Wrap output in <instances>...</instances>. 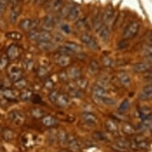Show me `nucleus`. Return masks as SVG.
<instances>
[{"instance_id": "obj_22", "label": "nucleus", "mask_w": 152, "mask_h": 152, "mask_svg": "<svg viewBox=\"0 0 152 152\" xmlns=\"http://www.w3.org/2000/svg\"><path fill=\"white\" fill-rule=\"evenodd\" d=\"M114 15V10L112 7H107L103 13V21H104V23L106 24L107 23H108L109 21H111V19L113 17Z\"/></svg>"}, {"instance_id": "obj_54", "label": "nucleus", "mask_w": 152, "mask_h": 152, "mask_svg": "<svg viewBox=\"0 0 152 152\" xmlns=\"http://www.w3.org/2000/svg\"><path fill=\"white\" fill-rule=\"evenodd\" d=\"M59 152H69V151H65V150H62V151H60Z\"/></svg>"}, {"instance_id": "obj_41", "label": "nucleus", "mask_w": 152, "mask_h": 152, "mask_svg": "<svg viewBox=\"0 0 152 152\" xmlns=\"http://www.w3.org/2000/svg\"><path fill=\"white\" fill-rule=\"evenodd\" d=\"M8 58L7 57H2L0 58V71L4 70L7 66Z\"/></svg>"}, {"instance_id": "obj_17", "label": "nucleus", "mask_w": 152, "mask_h": 152, "mask_svg": "<svg viewBox=\"0 0 152 152\" xmlns=\"http://www.w3.org/2000/svg\"><path fill=\"white\" fill-rule=\"evenodd\" d=\"M92 94L96 97H102V96H107V90L105 89L104 87H103L100 85H95L94 87L92 88Z\"/></svg>"}, {"instance_id": "obj_2", "label": "nucleus", "mask_w": 152, "mask_h": 152, "mask_svg": "<svg viewBox=\"0 0 152 152\" xmlns=\"http://www.w3.org/2000/svg\"><path fill=\"white\" fill-rule=\"evenodd\" d=\"M38 25H39V21L37 19L26 18V19H23L20 21V23L18 24V27L23 31L30 33L33 30H37Z\"/></svg>"}, {"instance_id": "obj_4", "label": "nucleus", "mask_w": 152, "mask_h": 152, "mask_svg": "<svg viewBox=\"0 0 152 152\" xmlns=\"http://www.w3.org/2000/svg\"><path fill=\"white\" fill-rule=\"evenodd\" d=\"M80 41L82 42L84 44L87 45L88 47L91 48L92 50H96L98 49V42L96 40L94 37H92V35L85 33L80 36Z\"/></svg>"}, {"instance_id": "obj_9", "label": "nucleus", "mask_w": 152, "mask_h": 152, "mask_svg": "<svg viewBox=\"0 0 152 152\" xmlns=\"http://www.w3.org/2000/svg\"><path fill=\"white\" fill-rule=\"evenodd\" d=\"M99 37L104 42H107V41L109 40L110 37V29L106 24L100 27V29L97 31Z\"/></svg>"}, {"instance_id": "obj_20", "label": "nucleus", "mask_w": 152, "mask_h": 152, "mask_svg": "<svg viewBox=\"0 0 152 152\" xmlns=\"http://www.w3.org/2000/svg\"><path fill=\"white\" fill-rule=\"evenodd\" d=\"M105 127L107 130V132H109L112 134H115L118 132V125L115 122V120H107L105 122Z\"/></svg>"}, {"instance_id": "obj_11", "label": "nucleus", "mask_w": 152, "mask_h": 152, "mask_svg": "<svg viewBox=\"0 0 152 152\" xmlns=\"http://www.w3.org/2000/svg\"><path fill=\"white\" fill-rule=\"evenodd\" d=\"M79 15H80V9L77 6H72L70 7L69 12H68V15L66 16V18L68 20L70 21V22H73V21H76L79 17Z\"/></svg>"}, {"instance_id": "obj_38", "label": "nucleus", "mask_w": 152, "mask_h": 152, "mask_svg": "<svg viewBox=\"0 0 152 152\" xmlns=\"http://www.w3.org/2000/svg\"><path fill=\"white\" fill-rule=\"evenodd\" d=\"M98 69H99V64H98L97 61L95 60L92 61L90 63L89 67H88V71L92 74H94L97 72Z\"/></svg>"}, {"instance_id": "obj_8", "label": "nucleus", "mask_w": 152, "mask_h": 152, "mask_svg": "<svg viewBox=\"0 0 152 152\" xmlns=\"http://www.w3.org/2000/svg\"><path fill=\"white\" fill-rule=\"evenodd\" d=\"M20 50L16 45H11L7 50V57L10 60H15L19 56Z\"/></svg>"}, {"instance_id": "obj_30", "label": "nucleus", "mask_w": 152, "mask_h": 152, "mask_svg": "<svg viewBox=\"0 0 152 152\" xmlns=\"http://www.w3.org/2000/svg\"><path fill=\"white\" fill-rule=\"evenodd\" d=\"M65 45L66 47L69 48L73 53H74L80 52L81 50H82V47H81L80 45H78L77 43L72 42H68L65 43Z\"/></svg>"}, {"instance_id": "obj_36", "label": "nucleus", "mask_w": 152, "mask_h": 152, "mask_svg": "<svg viewBox=\"0 0 152 152\" xmlns=\"http://www.w3.org/2000/svg\"><path fill=\"white\" fill-rule=\"evenodd\" d=\"M38 46L43 51H48V50H50L51 49H53V44L50 43V41H49V42H38Z\"/></svg>"}, {"instance_id": "obj_27", "label": "nucleus", "mask_w": 152, "mask_h": 152, "mask_svg": "<svg viewBox=\"0 0 152 152\" xmlns=\"http://www.w3.org/2000/svg\"><path fill=\"white\" fill-rule=\"evenodd\" d=\"M104 24V21H103V14L101 12H99L97 14V15L96 16V18H95L94 24H93L94 25L95 30L98 31Z\"/></svg>"}, {"instance_id": "obj_35", "label": "nucleus", "mask_w": 152, "mask_h": 152, "mask_svg": "<svg viewBox=\"0 0 152 152\" xmlns=\"http://www.w3.org/2000/svg\"><path fill=\"white\" fill-rule=\"evenodd\" d=\"M68 138L69 136L64 131H61L58 134V140L60 143L61 144H66L68 142Z\"/></svg>"}, {"instance_id": "obj_25", "label": "nucleus", "mask_w": 152, "mask_h": 152, "mask_svg": "<svg viewBox=\"0 0 152 152\" xmlns=\"http://www.w3.org/2000/svg\"><path fill=\"white\" fill-rule=\"evenodd\" d=\"M68 77L71 79L77 80L80 77H81V72L80 70L77 67L70 68V69L68 72Z\"/></svg>"}, {"instance_id": "obj_19", "label": "nucleus", "mask_w": 152, "mask_h": 152, "mask_svg": "<svg viewBox=\"0 0 152 152\" xmlns=\"http://www.w3.org/2000/svg\"><path fill=\"white\" fill-rule=\"evenodd\" d=\"M140 117L142 121L148 120L152 115V110L150 107H142L140 108Z\"/></svg>"}, {"instance_id": "obj_39", "label": "nucleus", "mask_w": 152, "mask_h": 152, "mask_svg": "<svg viewBox=\"0 0 152 152\" xmlns=\"http://www.w3.org/2000/svg\"><path fill=\"white\" fill-rule=\"evenodd\" d=\"M31 114H32V116H34V118H41L44 117L45 116V112L42 111L40 108H34L31 111Z\"/></svg>"}, {"instance_id": "obj_50", "label": "nucleus", "mask_w": 152, "mask_h": 152, "mask_svg": "<svg viewBox=\"0 0 152 152\" xmlns=\"http://www.w3.org/2000/svg\"><path fill=\"white\" fill-rule=\"evenodd\" d=\"M61 30H62L63 32L65 33V34H70L71 33V28L68 24H64V25L61 26Z\"/></svg>"}, {"instance_id": "obj_29", "label": "nucleus", "mask_w": 152, "mask_h": 152, "mask_svg": "<svg viewBox=\"0 0 152 152\" xmlns=\"http://www.w3.org/2000/svg\"><path fill=\"white\" fill-rule=\"evenodd\" d=\"M122 130L126 135H134L135 132V130L134 128V127L131 124L127 122H125L123 124Z\"/></svg>"}, {"instance_id": "obj_6", "label": "nucleus", "mask_w": 152, "mask_h": 152, "mask_svg": "<svg viewBox=\"0 0 152 152\" xmlns=\"http://www.w3.org/2000/svg\"><path fill=\"white\" fill-rule=\"evenodd\" d=\"M9 77L10 80L15 82L21 78H23V71L17 66H12L9 70Z\"/></svg>"}, {"instance_id": "obj_23", "label": "nucleus", "mask_w": 152, "mask_h": 152, "mask_svg": "<svg viewBox=\"0 0 152 152\" xmlns=\"http://www.w3.org/2000/svg\"><path fill=\"white\" fill-rule=\"evenodd\" d=\"M42 123L45 127H53L57 124V120L54 117H53L51 115H45L42 118Z\"/></svg>"}, {"instance_id": "obj_44", "label": "nucleus", "mask_w": 152, "mask_h": 152, "mask_svg": "<svg viewBox=\"0 0 152 152\" xmlns=\"http://www.w3.org/2000/svg\"><path fill=\"white\" fill-rule=\"evenodd\" d=\"M143 54L147 58L152 57V44L148 45L147 47L145 48L144 50H143Z\"/></svg>"}, {"instance_id": "obj_40", "label": "nucleus", "mask_w": 152, "mask_h": 152, "mask_svg": "<svg viewBox=\"0 0 152 152\" xmlns=\"http://www.w3.org/2000/svg\"><path fill=\"white\" fill-rule=\"evenodd\" d=\"M32 92H30V91H24L23 92H22L20 95V98L22 99L23 100H29L30 99L32 98Z\"/></svg>"}, {"instance_id": "obj_7", "label": "nucleus", "mask_w": 152, "mask_h": 152, "mask_svg": "<svg viewBox=\"0 0 152 152\" xmlns=\"http://www.w3.org/2000/svg\"><path fill=\"white\" fill-rule=\"evenodd\" d=\"M139 98L141 100H148L152 98V85H148L142 88L139 94Z\"/></svg>"}, {"instance_id": "obj_52", "label": "nucleus", "mask_w": 152, "mask_h": 152, "mask_svg": "<svg viewBox=\"0 0 152 152\" xmlns=\"http://www.w3.org/2000/svg\"><path fill=\"white\" fill-rule=\"evenodd\" d=\"M47 1L48 0H36V1H35V3H36V4L38 6H42L44 5Z\"/></svg>"}, {"instance_id": "obj_34", "label": "nucleus", "mask_w": 152, "mask_h": 152, "mask_svg": "<svg viewBox=\"0 0 152 152\" xmlns=\"http://www.w3.org/2000/svg\"><path fill=\"white\" fill-rule=\"evenodd\" d=\"M96 97V96H95ZM96 99L100 100V102L102 104H104L107 105H114L115 104V100L112 97H108L107 96H102V97H96Z\"/></svg>"}, {"instance_id": "obj_33", "label": "nucleus", "mask_w": 152, "mask_h": 152, "mask_svg": "<svg viewBox=\"0 0 152 152\" xmlns=\"http://www.w3.org/2000/svg\"><path fill=\"white\" fill-rule=\"evenodd\" d=\"M76 85L80 90H85L88 86V80L84 77H80L76 80Z\"/></svg>"}, {"instance_id": "obj_42", "label": "nucleus", "mask_w": 152, "mask_h": 152, "mask_svg": "<svg viewBox=\"0 0 152 152\" xmlns=\"http://www.w3.org/2000/svg\"><path fill=\"white\" fill-rule=\"evenodd\" d=\"M129 101L127 100H124V101H123L122 103H121V104L120 105V108H119V110H120V112H126L128 108H129Z\"/></svg>"}, {"instance_id": "obj_32", "label": "nucleus", "mask_w": 152, "mask_h": 152, "mask_svg": "<svg viewBox=\"0 0 152 152\" xmlns=\"http://www.w3.org/2000/svg\"><path fill=\"white\" fill-rule=\"evenodd\" d=\"M69 94L72 97H80L82 96L81 91L76 86H70L69 88Z\"/></svg>"}, {"instance_id": "obj_15", "label": "nucleus", "mask_w": 152, "mask_h": 152, "mask_svg": "<svg viewBox=\"0 0 152 152\" xmlns=\"http://www.w3.org/2000/svg\"><path fill=\"white\" fill-rule=\"evenodd\" d=\"M55 103H57V104L59 105L60 107H66L70 104V99L67 95L59 93Z\"/></svg>"}, {"instance_id": "obj_28", "label": "nucleus", "mask_w": 152, "mask_h": 152, "mask_svg": "<svg viewBox=\"0 0 152 152\" xmlns=\"http://www.w3.org/2000/svg\"><path fill=\"white\" fill-rule=\"evenodd\" d=\"M5 36L8 39L15 41L21 40L23 38V34L21 33L17 32V31H10V32H7L5 34Z\"/></svg>"}, {"instance_id": "obj_13", "label": "nucleus", "mask_w": 152, "mask_h": 152, "mask_svg": "<svg viewBox=\"0 0 152 152\" xmlns=\"http://www.w3.org/2000/svg\"><path fill=\"white\" fill-rule=\"evenodd\" d=\"M21 13V7L19 4L18 5H14L11 8V10L10 12V22L11 23H16L18 20V18L20 15Z\"/></svg>"}, {"instance_id": "obj_26", "label": "nucleus", "mask_w": 152, "mask_h": 152, "mask_svg": "<svg viewBox=\"0 0 152 152\" xmlns=\"http://www.w3.org/2000/svg\"><path fill=\"white\" fill-rule=\"evenodd\" d=\"M54 26V19L52 16L47 15L43 18V27L46 30H50Z\"/></svg>"}, {"instance_id": "obj_45", "label": "nucleus", "mask_w": 152, "mask_h": 152, "mask_svg": "<svg viewBox=\"0 0 152 152\" xmlns=\"http://www.w3.org/2000/svg\"><path fill=\"white\" fill-rule=\"evenodd\" d=\"M103 64L107 67H111L113 65V61L112 58H108V57H104L103 58Z\"/></svg>"}, {"instance_id": "obj_43", "label": "nucleus", "mask_w": 152, "mask_h": 152, "mask_svg": "<svg viewBox=\"0 0 152 152\" xmlns=\"http://www.w3.org/2000/svg\"><path fill=\"white\" fill-rule=\"evenodd\" d=\"M7 2L8 0H0V18L3 16L4 12H5Z\"/></svg>"}, {"instance_id": "obj_48", "label": "nucleus", "mask_w": 152, "mask_h": 152, "mask_svg": "<svg viewBox=\"0 0 152 152\" xmlns=\"http://www.w3.org/2000/svg\"><path fill=\"white\" fill-rule=\"evenodd\" d=\"M127 45H128V42H127V39H124V40L120 41V42L118 43V49H120V50H124L125 48L127 47Z\"/></svg>"}, {"instance_id": "obj_5", "label": "nucleus", "mask_w": 152, "mask_h": 152, "mask_svg": "<svg viewBox=\"0 0 152 152\" xmlns=\"http://www.w3.org/2000/svg\"><path fill=\"white\" fill-rule=\"evenodd\" d=\"M9 118L10 120L12 123H14L16 126H19L24 121V116L20 112L18 111H13L9 114Z\"/></svg>"}, {"instance_id": "obj_14", "label": "nucleus", "mask_w": 152, "mask_h": 152, "mask_svg": "<svg viewBox=\"0 0 152 152\" xmlns=\"http://www.w3.org/2000/svg\"><path fill=\"white\" fill-rule=\"evenodd\" d=\"M64 0H50L48 3L46 9L50 11H58L61 8Z\"/></svg>"}, {"instance_id": "obj_12", "label": "nucleus", "mask_w": 152, "mask_h": 152, "mask_svg": "<svg viewBox=\"0 0 152 152\" xmlns=\"http://www.w3.org/2000/svg\"><path fill=\"white\" fill-rule=\"evenodd\" d=\"M152 69V65L150 63H137L133 66V70L135 72H146Z\"/></svg>"}, {"instance_id": "obj_51", "label": "nucleus", "mask_w": 152, "mask_h": 152, "mask_svg": "<svg viewBox=\"0 0 152 152\" xmlns=\"http://www.w3.org/2000/svg\"><path fill=\"white\" fill-rule=\"evenodd\" d=\"M96 135H95V137L96 138V139H98V140H105V137L104 136V135H102L101 133H95Z\"/></svg>"}, {"instance_id": "obj_49", "label": "nucleus", "mask_w": 152, "mask_h": 152, "mask_svg": "<svg viewBox=\"0 0 152 152\" xmlns=\"http://www.w3.org/2000/svg\"><path fill=\"white\" fill-rule=\"evenodd\" d=\"M45 87L47 88L48 90H52L54 87V84L51 80H47L45 83Z\"/></svg>"}, {"instance_id": "obj_24", "label": "nucleus", "mask_w": 152, "mask_h": 152, "mask_svg": "<svg viewBox=\"0 0 152 152\" xmlns=\"http://www.w3.org/2000/svg\"><path fill=\"white\" fill-rule=\"evenodd\" d=\"M118 78L120 80L121 85L127 87V86H129L130 84H131V78H130L129 75L126 73L124 72H121L119 73L118 75Z\"/></svg>"}, {"instance_id": "obj_1", "label": "nucleus", "mask_w": 152, "mask_h": 152, "mask_svg": "<svg viewBox=\"0 0 152 152\" xmlns=\"http://www.w3.org/2000/svg\"><path fill=\"white\" fill-rule=\"evenodd\" d=\"M29 37L32 41H35L37 42H49L51 41L52 35L48 30H33L29 33Z\"/></svg>"}, {"instance_id": "obj_3", "label": "nucleus", "mask_w": 152, "mask_h": 152, "mask_svg": "<svg viewBox=\"0 0 152 152\" xmlns=\"http://www.w3.org/2000/svg\"><path fill=\"white\" fill-rule=\"evenodd\" d=\"M140 24L138 22H133V23H130L124 31L123 36L127 40L132 39V38L135 37L137 35L138 32L140 30Z\"/></svg>"}, {"instance_id": "obj_10", "label": "nucleus", "mask_w": 152, "mask_h": 152, "mask_svg": "<svg viewBox=\"0 0 152 152\" xmlns=\"http://www.w3.org/2000/svg\"><path fill=\"white\" fill-rule=\"evenodd\" d=\"M81 118L84 120L85 124H87L89 126H94L97 123V119L92 113L90 112H84L81 115Z\"/></svg>"}, {"instance_id": "obj_21", "label": "nucleus", "mask_w": 152, "mask_h": 152, "mask_svg": "<svg viewBox=\"0 0 152 152\" xmlns=\"http://www.w3.org/2000/svg\"><path fill=\"white\" fill-rule=\"evenodd\" d=\"M1 94L3 97L8 100H15L17 97L15 91L10 88H4L1 91Z\"/></svg>"}, {"instance_id": "obj_53", "label": "nucleus", "mask_w": 152, "mask_h": 152, "mask_svg": "<svg viewBox=\"0 0 152 152\" xmlns=\"http://www.w3.org/2000/svg\"><path fill=\"white\" fill-rule=\"evenodd\" d=\"M145 77L152 78V69H150L149 71L146 72V73H145Z\"/></svg>"}, {"instance_id": "obj_18", "label": "nucleus", "mask_w": 152, "mask_h": 152, "mask_svg": "<svg viewBox=\"0 0 152 152\" xmlns=\"http://www.w3.org/2000/svg\"><path fill=\"white\" fill-rule=\"evenodd\" d=\"M67 144L69 145V149L72 151L77 152L78 151L80 148V143L78 142V140L74 138L73 136H69L68 138V142Z\"/></svg>"}, {"instance_id": "obj_55", "label": "nucleus", "mask_w": 152, "mask_h": 152, "mask_svg": "<svg viewBox=\"0 0 152 152\" xmlns=\"http://www.w3.org/2000/svg\"><path fill=\"white\" fill-rule=\"evenodd\" d=\"M0 148H1V144H0Z\"/></svg>"}, {"instance_id": "obj_37", "label": "nucleus", "mask_w": 152, "mask_h": 152, "mask_svg": "<svg viewBox=\"0 0 152 152\" xmlns=\"http://www.w3.org/2000/svg\"><path fill=\"white\" fill-rule=\"evenodd\" d=\"M14 85H15V87L17 89H23L27 85V81L24 78H21L18 80H17V81H15L14 83Z\"/></svg>"}, {"instance_id": "obj_46", "label": "nucleus", "mask_w": 152, "mask_h": 152, "mask_svg": "<svg viewBox=\"0 0 152 152\" xmlns=\"http://www.w3.org/2000/svg\"><path fill=\"white\" fill-rule=\"evenodd\" d=\"M58 94H59V92H58L57 90H53L52 92H50V96H49L50 100H51L53 103H55V101L57 100V97H58Z\"/></svg>"}, {"instance_id": "obj_31", "label": "nucleus", "mask_w": 152, "mask_h": 152, "mask_svg": "<svg viewBox=\"0 0 152 152\" xmlns=\"http://www.w3.org/2000/svg\"><path fill=\"white\" fill-rule=\"evenodd\" d=\"M14 132L12 130L9 129V128H5V129L3 130L2 132V136H3V140L7 141V142H10L14 139Z\"/></svg>"}, {"instance_id": "obj_47", "label": "nucleus", "mask_w": 152, "mask_h": 152, "mask_svg": "<svg viewBox=\"0 0 152 152\" xmlns=\"http://www.w3.org/2000/svg\"><path fill=\"white\" fill-rule=\"evenodd\" d=\"M48 73V71L46 70V69L44 67H40L37 70V76L39 77H44L45 76H46Z\"/></svg>"}, {"instance_id": "obj_16", "label": "nucleus", "mask_w": 152, "mask_h": 152, "mask_svg": "<svg viewBox=\"0 0 152 152\" xmlns=\"http://www.w3.org/2000/svg\"><path fill=\"white\" fill-rule=\"evenodd\" d=\"M70 62H71V58H69V55L61 53V55H59L57 58V64L61 67H66L70 65Z\"/></svg>"}]
</instances>
